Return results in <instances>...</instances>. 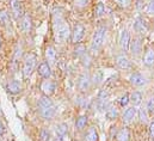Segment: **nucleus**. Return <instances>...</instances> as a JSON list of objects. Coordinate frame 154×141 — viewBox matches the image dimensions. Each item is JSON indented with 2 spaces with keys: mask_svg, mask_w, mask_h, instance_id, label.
<instances>
[{
  "mask_svg": "<svg viewBox=\"0 0 154 141\" xmlns=\"http://www.w3.org/2000/svg\"><path fill=\"white\" fill-rule=\"evenodd\" d=\"M71 28L69 25L67 24V22L61 17L59 16L57 18L55 17V20H54V38H55V42L56 43H65L68 41V38L71 37Z\"/></svg>",
  "mask_w": 154,
  "mask_h": 141,
  "instance_id": "f257e3e1",
  "label": "nucleus"
},
{
  "mask_svg": "<svg viewBox=\"0 0 154 141\" xmlns=\"http://www.w3.org/2000/svg\"><path fill=\"white\" fill-rule=\"evenodd\" d=\"M38 111L39 115L43 120H51L56 115V106L54 102L50 99V97L43 96L38 101Z\"/></svg>",
  "mask_w": 154,
  "mask_h": 141,
  "instance_id": "f03ea898",
  "label": "nucleus"
},
{
  "mask_svg": "<svg viewBox=\"0 0 154 141\" xmlns=\"http://www.w3.org/2000/svg\"><path fill=\"white\" fill-rule=\"evenodd\" d=\"M105 37H106V28L105 27H99L96 29L93 37H92V42H91V52L93 54L100 50V48L104 44Z\"/></svg>",
  "mask_w": 154,
  "mask_h": 141,
  "instance_id": "7ed1b4c3",
  "label": "nucleus"
},
{
  "mask_svg": "<svg viewBox=\"0 0 154 141\" xmlns=\"http://www.w3.org/2000/svg\"><path fill=\"white\" fill-rule=\"evenodd\" d=\"M36 64H37V56L36 54L34 53H29L24 56V60H23V67H22V73H23V78L24 79H28L32 72L35 70L36 67Z\"/></svg>",
  "mask_w": 154,
  "mask_h": 141,
  "instance_id": "20e7f679",
  "label": "nucleus"
},
{
  "mask_svg": "<svg viewBox=\"0 0 154 141\" xmlns=\"http://www.w3.org/2000/svg\"><path fill=\"white\" fill-rule=\"evenodd\" d=\"M91 87V77L88 74V72H84L80 74L79 79H78V89L81 93H86Z\"/></svg>",
  "mask_w": 154,
  "mask_h": 141,
  "instance_id": "39448f33",
  "label": "nucleus"
},
{
  "mask_svg": "<svg viewBox=\"0 0 154 141\" xmlns=\"http://www.w3.org/2000/svg\"><path fill=\"white\" fill-rule=\"evenodd\" d=\"M39 89H41V91L43 92V95H44V96L50 97L51 95H54V93H55L56 84H55L53 80H50V79H45V80H43V81L41 83Z\"/></svg>",
  "mask_w": 154,
  "mask_h": 141,
  "instance_id": "423d86ee",
  "label": "nucleus"
},
{
  "mask_svg": "<svg viewBox=\"0 0 154 141\" xmlns=\"http://www.w3.org/2000/svg\"><path fill=\"white\" fill-rule=\"evenodd\" d=\"M85 36V27L80 23H77L74 27H73V30L71 33V38H72V42L78 44Z\"/></svg>",
  "mask_w": 154,
  "mask_h": 141,
  "instance_id": "0eeeda50",
  "label": "nucleus"
},
{
  "mask_svg": "<svg viewBox=\"0 0 154 141\" xmlns=\"http://www.w3.org/2000/svg\"><path fill=\"white\" fill-rule=\"evenodd\" d=\"M109 103V92L106 90H102L97 98V106L99 111H103L105 108H108Z\"/></svg>",
  "mask_w": 154,
  "mask_h": 141,
  "instance_id": "6e6552de",
  "label": "nucleus"
},
{
  "mask_svg": "<svg viewBox=\"0 0 154 141\" xmlns=\"http://www.w3.org/2000/svg\"><path fill=\"white\" fill-rule=\"evenodd\" d=\"M10 7L16 19H19L23 16V8H22V4L19 0H10Z\"/></svg>",
  "mask_w": 154,
  "mask_h": 141,
  "instance_id": "1a4fd4ad",
  "label": "nucleus"
},
{
  "mask_svg": "<svg viewBox=\"0 0 154 141\" xmlns=\"http://www.w3.org/2000/svg\"><path fill=\"white\" fill-rule=\"evenodd\" d=\"M129 44H130V35L127 30H122L119 34V47L123 52L129 50Z\"/></svg>",
  "mask_w": 154,
  "mask_h": 141,
  "instance_id": "9d476101",
  "label": "nucleus"
},
{
  "mask_svg": "<svg viewBox=\"0 0 154 141\" xmlns=\"http://www.w3.org/2000/svg\"><path fill=\"white\" fill-rule=\"evenodd\" d=\"M129 81L133 86H136V87H141V86L146 85V83H147L146 78L140 73H133L129 78Z\"/></svg>",
  "mask_w": 154,
  "mask_h": 141,
  "instance_id": "9b49d317",
  "label": "nucleus"
},
{
  "mask_svg": "<svg viewBox=\"0 0 154 141\" xmlns=\"http://www.w3.org/2000/svg\"><path fill=\"white\" fill-rule=\"evenodd\" d=\"M129 49L131 52V55L133 56H139L141 54V50H142V44H141V41L140 38H133L130 41V44H129Z\"/></svg>",
  "mask_w": 154,
  "mask_h": 141,
  "instance_id": "f8f14e48",
  "label": "nucleus"
},
{
  "mask_svg": "<svg viewBox=\"0 0 154 141\" xmlns=\"http://www.w3.org/2000/svg\"><path fill=\"white\" fill-rule=\"evenodd\" d=\"M56 58H57V55H56L55 48L53 45H48L45 48V60H47V62L50 66L51 65H55L56 64Z\"/></svg>",
  "mask_w": 154,
  "mask_h": 141,
  "instance_id": "ddd939ff",
  "label": "nucleus"
},
{
  "mask_svg": "<svg viewBox=\"0 0 154 141\" xmlns=\"http://www.w3.org/2000/svg\"><path fill=\"white\" fill-rule=\"evenodd\" d=\"M6 90H7V92H10L11 95H17V93H19V92L22 91V84H20L19 80H16V79H14V80H11V81L7 83Z\"/></svg>",
  "mask_w": 154,
  "mask_h": 141,
  "instance_id": "4468645a",
  "label": "nucleus"
},
{
  "mask_svg": "<svg viewBox=\"0 0 154 141\" xmlns=\"http://www.w3.org/2000/svg\"><path fill=\"white\" fill-rule=\"evenodd\" d=\"M136 114H137L136 108H135V106H130V108H128V109L124 111V114H123V116H122V121H123L124 123H130V122L134 121Z\"/></svg>",
  "mask_w": 154,
  "mask_h": 141,
  "instance_id": "2eb2a0df",
  "label": "nucleus"
},
{
  "mask_svg": "<svg viewBox=\"0 0 154 141\" xmlns=\"http://www.w3.org/2000/svg\"><path fill=\"white\" fill-rule=\"evenodd\" d=\"M134 30L140 35H145L147 33V25L141 17H137L134 20Z\"/></svg>",
  "mask_w": 154,
  "mask_h": 141,
  "instance_id": "dca6fc26",
  "label": "nucleus"
},
{
  "mask_svg": "<svg viewBox=\"0 0 154 141\" xmlns=\"http://www.w3.org/2000/svg\"><path fill=\"white\" fill-rule=\"evenodd\" d=\"M116 65L121 68V70H128L131 67V64L129 61V59L124 55V54H119L116 56Z\"/></svg>",
  "mask_w": 154,
  "mask_h": 141,
  "instance_id": "f3484780",
  "label": "nucleus"
},
{
  "mask_svg": "<svg viewBox=\"0 0 154 141\" xmlns=\"http://www.w3.org/2000/svg\"><path fill=\"white\" fill-rule=\"evenodd\" d=\"M20 28L24 33H29L32 28V19L29 14H23L20 17Z\"/></svg>",
  "mask_w": 154,
  "mask_h": 141,
  "instance_id": "a211bd4d",
  "label": "nucleus"
},
{
  "mask_svg": "<svg viewBox=\"0 0 154 141\" xmlns=\"http://www.w3.org/2000/svg\"><path fill=\"white\" fill-rule=\"evenodd\" d=\"M38 74L42 77V78H44V79H49L50 77H51V68H50V65L48 64V62H42V64H39L38 66Z\"/></svg>",
  "mask_w": 154,
  "mask_h": 141,
  "instance_id": "6ab92c4d",
  "label": "nucleus"
},
{
  "mask_svg": "<svg viewBox=\"0 0 154 141\" xmlns=\"http://www.w3.org/2000/svg\"><path fill=\"white\" fill-rule=\"evenodd\" d=\"M143 65L147 66V67L154 66V49L153 48L147 49V52L145 53V56H143Z\"/></svg>",
  "mask_w": 154,
  "mask_h": 141,
  "instance_id": "aec40b11",
  "label": "nucleus"
},
{
  "mask_svg": "<svg viewBox=\"0 0 154 141\" xmlns=\"http://www.w3.org/2000/svg\"><path fill=\"white\" fill-rule=\"evenodd\" d=\"M99 140V135L98 132L94 127H90L85 134V141H98Z\"/></svg>",
  "mask_w": 154,
  "mask_h": 141,
  "instance_id": "412c9836",
  "label": "nucleus"
},
{
  "mask_svg": "<svg viewBox=\"0 0 154 141\" xmlns=\"http://www.w3.org/2000/svg\"><path fill=\"white\" fill-rule=\"evenodd\" d=\"M129 138H130L129 130H128V128H125V127L121 128V129L116 133V140L117 141H129Z\"/></svg>",
  "mask_w": 154,
  "mask_h": 141,
  "instance_id": "4be33fe9",
  "label": "nucleus"
},
{
  "mask_svg": "<svg viewBox=\"0 0 154 141\" xmlns=\"http://www.w3.org/2000/svg\"><path fill=\"white\" fill-rule=\"evenodd\" d=\"M105 115H106V118H108V120H116V118L118 117L119 112H118V109H117L116 106L110 105V106H108Z\"/></svg>",
  "mask_w": 154,
  "mask_h": 141,
  "instance_id": "5701e85b",
  "label": "nucleus"
},
{
  "mask_svg": "<svg viewBox=\"0 0 154 141\" xmlns=\"http://www.w3.org/2000/svg\"><path fill=\"white\" fill-rule=\"evenodd\" d=\"M102 81H103V72L100 70H96L94 74H93V77L91 78V83H92L94 86H98Z\"/></svg>",
  "mask_w": 154,
  "mask_h": 141,
  "instance_id": "b1692460",
  "label": "nucleus"
},
{
  "mask_svg": "<svg viewBox=\"0 0 154 141\" xmlns=\"http://www.w3.org/2000/svg\"><path fill=\"white\" fill-rule=\"evenodd\" d=\"M129 98H130V102H131L133 106L139 105V104H141V102H142V95H141L140 92H137V91L133 92Z\"/></svg>",
  "mask_w": 154,
  "mask_h": 141,
  "instance_id": "393cba45",
  "label": "nucleus"
},
{
  "mask_svg": "<svg viewBox=\"0 0 154 141\" xmlns=\"http://www.w3.org/2000/svg\"><path fill=\"white\" fill-rule=\"evenodd\" d=\"M86 126H87V116H85V115L79 116L77 120V122H75V127H77V129L78 130H82Z\"/></svg>",
  "mask_w": 154,
  "mask_h": 141,
  "instance_id": "a878e982",
  "label": "nucleus"
},
{
  "mask_svg": "<svg viewBox=\"0 0 154 141\" xmlns=\"http://www.w3.org/2000/svg\"><path fill=\"white\" fill-rule=\"evenodd\" d=\"M104 12H105V6H104V4H103V2H98V4L96 5V7H94V16H96V17H102V16L104 14Z\"/></svg>",
  "mask_w": 154,
  "mask_h": 141,
  "instance_id": "bb28decb",
  "label": "nucleus"
},
{
  "mask_svg": "<svg viewBox=\"0 0 154 141\" xmlns=\"http://www.w3.org/2000/svg\"><path fill=\"white\" fill-rule=\"evenodd\" d=\"M67 132H68V126L65 124V123H60V124L56 127V133H57V135H60V136H65V135L67 134Z\"/></svg>",
  "mask_w": 154,
  "mask_h": 141,
  "instance_id": "cd10ccee",
  "label": "nucleus"
},
{
  "mask_svg": "<svg viewBox=\"0 0 154 141\" xmlns=\"http://www.w3.org/2000/svg\"><path fill=\"white\" fill-rule=\"evenodd\" d=\"M139 118H140V121L142 123H147V121H148V112H147L146 108H141L139 110Z\"/></svg>",
  "mask_w": 154,
  "mask_h": 141,
  "instance_id": "c85d7f7f",
  "label": "nucleus"
},
{
  "mask_svg": "<svg viewBox=\"0 0 154 141\" xmlns=\"http://www.w3.org/2000/svg\"><path fill=\"white\" fill-rule=\"evenodd\" d=\"M85 54H86V48H85V45L78 44L77 48L74 49V56H75V58H81V56L85 55Z\"/></svg>",
  "mask_w": 154,
  "mask_h": 141,
  "instance_id": "c756f323",
  "label": "nucleus"
},
{
  "mask_svg": "<svg viewBox=\"0 0 154 141\" xmlns=\"http://www.w3.org/2000/svg\"><path fill=\"white\" fill-rule=\"evenodd\" d=\"M8 13L5 10H0V24L1 25H6L8 23Z\"/></svg>",
  "mask_w": 154,
  "mask_h": 141,
  "instance_id": "7c9ffc66",
  "label": "nucleus"
},
{
  "mask_svg": "<svg viewBox=\"0 0 154 141\" xmlns=\"http://www.w3.org/2000/svg\"><path fill=\"white\" fill-rule=\"evenodd\" d=\"M50 138V134H49V130L47 129H42L39 132V141H48Z\"/></svg>",
  "mask_w": 154,
  "mask_h": 141,
  "instance_id": "2f4dec72",
  "label": "nucleus"
},
{
  "mask_svg": "<svg viewBox=\"0 0 154 141\" xmlns=\"http://www.w3.org/2000/svg\"><path fill=\"white\" fill-rule=\"evenodd\" d=\"M81 59H82V65H84L86 68H88V67L91 66V58H90V55L86 53L85 55L81 56Z\"/></svg>",
  "mask_w": 154,
  "mask_h": 141,
  "instance_id": "473e14b6",
  "label": "nucleus"
},
{
  "mask_svg": "<svg viewBox=\"0 0 154 141\" xmlns=\"http://www.w3.org/2000/svg\"><path fill=\"white\" fill-rule=\"evenodd\" d=\"M74 4L78 8H85L88 4V0H74Z\"/></svg>",
  "mask_w": 154,
  "mask_h": 141,
  "instance_id": "72a5a7b5",
  "label": "nucleus"
},
{
  "mask_svg": "<svg viewBox=\"0 0 154 141\" xmlns=\"http://www.w3.org/2000/svg\"><path fill=\"white\" fill-rule=\"evenodd\" d=\"M130 102V98H129V96L128 95H123L121 98H119V104L121 106H125L128 105V103Z\"/></svg>",
  "mask_w": 154,
  "mask_h": 141,
  "instance_id": "f704fd0d",
  "label": "nucleus"
},
{
  "mask_svg": "<svg viewBox=\"0 0 154 141\" xmlns=\"http://www.w3.org/2000/svg\"><path fill=\"white\" fill-rule=\"evenodd\" d=\"M146 110H147V112H153L154 111V98L153 97L148 101L147 106H146Z\"/></svg>",
  "mask_w": 154,
  "mask_h": 141,
  "instance_id": "c9c22d12",
  "label": "nucleus"
},
{
  "mask_svg": "<svg viewBox=\"0 0 154 141\" xmlns=\"http://www.w3.org/2000/svg\"><path fill=\"white\" fill-rule=\"evenodd\" d=\"M115 1L121 7H127V6H129V4H130L131 0H115Z\"/></svg>",
  "mask_w": 154,
  "mask_h": 141,
  "instance_id": "e433bc0d",
  "label": "nucleus"
},
{
  "mask_svg": "<svg viewBox=\"0 0 154 141\" xmlns=\"http://www.w3.org/2000/svg\"><path fill=\"white\" fill-rule=\"evenodd\" d=\"M147 12L151 14H154V0H151L149 4L147 5Z\"/></svg>",
  "mask_w": 154,
  "mask_h": 141,
  "instance_id": "4c0bfd02",
  "label": "nucleus"
},
{
  "mask_svg": "<svg viewBox=\"0 0 154 141\" xmlns=\"http://www.w3.org/2000/svg\"><path fill=\"white\" fill-rule=\"evenodd\" d=\"M6 133V126L4 124V122L0 120V138Z\"/></svg>",
  "mask_w": 154,
  "mask_h": 141,
  "instance_id": "58836bf2",
  "label": "nucleus"
},
{
  "mask_svg": "<svg viewBox=\"0 0 154 141\" xmlns=\"http://www.w3.org/2000/svg\"><path fill=\"white\" fill-rule=\"evenodd\" d=\"M149 135H151V138L154 140V121L151 123V126H149Z\"/></svg>",
  "mask_w": 154,
  "mask_h": 141,
  "instance_id": "ea45409f",
  "label": "nucleus"
},
{
  "mask_svg": "<svg viewBox=\"0 0 154 141\" xmlns=\"http://www.w3.org/2000/svg\"><path fill=\"white\" fill-rule=\"evenodd\" d=\"M54 141H63V136H60V135H57V136L54 139Z\"/></svg>",
  "mask_w": 154,
  "mask_h": 141,
  "instance_id": "a19ab883",
  "label": "nucleus"
},
{
  "mask_svg": "<svg viewBox=\"0 0 154 141\" xmlns=\"http://www.w3.org/2000/svg\"><path fill=\"white\" fill-rule=\"evenodd\" d=\"M141 5H142V0H137V5H136V6H137L139 10L141 8Z\"/></svg>",
  "mask_w": 154,
  "mask_h": 141,
  "instance_id": "79ce46f5",
  "label": "nucleus"
},
{
  "mask_svg": "<svg viewBox=\"0 0 154 141\" xmlns=\"http://www.w3.org/2000/svg\"><path fill=\"white\" fill-rule=\"evenodd\" d=\"M45 1H49V0H45Z\"/></svg>",
  "mask_w": 154,
  "mask_h": 141,
  "instance_id": "37998d69",
  "label": "nucleus"
},
{
  "mask_svg": "<svg viewBox=\"0 0 154 141\" xmlns=\"http://www.w3.org/2000/svg\"><path fill=\"white\" fill-rule=\"evenodd\" d=\"M153 98H154V96H153Z\"/></svg>",
  "mask_w": 154,
  "mask_h": 141,
  "instance_id": "c03bdc74",
  "label": "nucleus"
},
{
  "mask_svg": "<svg viewBox=\"0 0 154 141\" xmlns=\"http://www.w3.org/2000/svg\"><path fill=\"white\" fill-rule=\"evenodd\" d=\"M0 44H1V43H0Z\"/></svg>",
  "mask_w": 154,
  "mask_h": 141,
  "instance_id": "a18cd8bd",
  "label": "nucleus"
}]
</instances>
